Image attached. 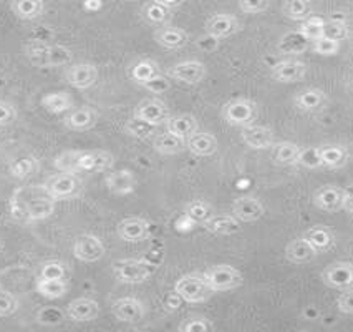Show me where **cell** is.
<instances>
[{
  "label": "cell",
  "instance_id": "2e32d148",
  "mask_svg": "<svg viewBox=\"0 0 353 332\" xmlns=\"http://www.w3.org/2000/svg\"><path fill=\"white\" fill-rule=\"evenodd\" d=\"M114 157L105 150H78V170L80 171H106L112 170Z\"/></svg>",
  "mask_w": 353,
  "mask_h": 332
},
{
  "label": "cell",
  "instance_id": "7dc6e473",
  "mask_svg": "<svg viewBox=\"0 0 353 332\" xmlns=\"http://www.w3.org/2000/svg\"><path fill=\"white\" fill-rule=\"evenodd\" d=\"M42 280H67V268L61 261H47L40 268Z\"/></svg>",
  "mask_w": 353,
  "mask_h": 332
},
{
  "label": "cell",
  "instance_id": "9a60e30c",
  "mask_svg": "<svg viewBox=\"0 0 353 332\" xmlns=\"http://www.w3.org/2000/svg\"><path fill=\"white\" fill-rule=\"evenodd\" d=\"M150 231L151 224L145 218H139V216H130V218L121 219L117 228L118 236L125 243H141V241L150 237Z\"/></svg>",
  "mask_w": 353,
  "mask_h": 332
},
{
  "label": "cell",
  "instance_id": "94428289",
  "mask_svg": "<svg viewBox=\"0 0 353 332\" xmlns=\"http://www.w3.org/2000/svg\"><path fill=\"white\" fill-rule=\"evenodd\" d=\"M128 2H138V0H128Z\"/></svg>",
  "mask_w": 353,
  "mask_h": 332
},
{
  "label": "cell",
  "instance_id": "ba28073f",
  "mask_svg": "<svg viewBox=\"0 0 353 332\" xmlns=\"http://www.w3.org/2000/svg\"><path fill=\"white\" fill-rule=\"evenodd\" d=\"M320 280L327 288L335 291L353 289V262L334 261L320 273Z\"/></svg>",
  "mask_w": 353,
  "mask_h": 332
},
{
  "label": "cell",
  "instance_id": "8992f818",
  "mask_svg": "<svg viewBox=\"0 0 353 332\" xmlns=\"http://www.w3.org/2000/svg\"><path fill=\"white\" fill-rule=\"evenodd\" d=\"M151 274V266L137 257H125L113 262V276L123 284H143L150 280Z\"/></svg>",
  "mask_w": 353,
  "mask_h": 332
},
{
  "label": "cell",
  "instance_id": "db71d44e",
  "mask_svg": "<svg viewBox=\"0 0 353 332\" xmlns=\"http://www.w3.org/2000/svg\"><path fill=\"white\" fill-rule=\"evenodd\" d=\"M19 112L10 101L0 100V126H10L17 120Z\"/></svg>",
  "mask_w": 353,
  "mask_h": 332
},
{
  "label": "cell",
  "instance_id": "f907efd6",
  "mask_svg": "<svg viewBox=\"0 0 353 332\" xmlns=\"http://www.w3.org/2000/svg\"><path fill=\"white\" fill-rule=\"evenodd\" d=\"M19 311V299L7 291H0V318H9Z\"/></svg>",
  "mask_w": 353,
  "mask_h": 332
},
{
  "label": "cell",
  "instance_id": "7bdbcfd3",
  "mask_svg": "<svg viewBox=\"0 0 353 332\" xmlns=\"http://www.w3.org/2000/svg\"><path fill=\"white\" fill-rule=\"evenodd\" d=\"M156 128H158V126L151 125V123H148L145 120H139L137 117H131L130 120L125 123V133L137 138V140H148V138L154 137Z\"/></svg>",
  "mask_w": 353,
  "mask_h": 332
},
{
  "label": "cell",
  "instance_id": "4dcf8cb0",
  "mask_svg": "<svg viewBox=\"0 0 353 332\" xmlns=\"http://www.w3.org/2000/svg\"><path fill=\"white\" fill-rule=\"evenodd\" d=\"M153 148L158 151L159 155H179L181 151L186 150V140L181 137H176L171 131H164V133H158L153 137Z\"/></svg>",
  "mask_w": 353,
  "mask_h": 332
},
{
  "label": "cell",
  "instance_id": "74e56055",
  "mask_svg": "<svg viewBox=\"0 0 353 332\" xmlns=\"http://www.w3.org/2000/svg\"><path fill=\"white\" fill-rule=\"evenodd\" d=\"M282 14L292 22H303L312 15V2L310 0H284Z\"/></svg>",
  "mask_w": 353,
  "mask_h": 332
},
{
  "label": "cell",
  "instance_id": "30bf717a",
  "mask_svg": "<svg viewBox=\"0 0 353 332\" xmlns=\"http://www.w3.org/2000/svg\"><path fill=\"white\" fill-rule=\"evenodd\" d=\"M133 117L151 123L154 126H159L166 125V121L171 117V112L168 105L163 100H159V98H146V100L139 101L137 108H134Z\"/></svg>",
  "mask_w": 353,
  "mask_h": 332
},
{
  "label": "cell",
  "instance_id": "cb8c5ba5",
  "mask_svg": "<svg viewBox=\"0 0 353 332\" xmlns=\"http://www.w3.org/2000/svg\"><path fill=\"white\" fill-rule=\"evenodd\" d=\"M68 319L75 322H90L95 321L100 315V306L97 301L90 297H78L72 301L67 307Z\"/></svg>",
  "mask_w": 353,
  "mask_h": 332
},
{
  "label": "cell",
  "instance_id": "52a82bcc",
  "mask_svg": "<svg viewBox=\"0 0 353 332\" xmlns=\"http://www.w3.org/2000/svg\"><path fill=\"white\" fill-rule=\"evenodd\" d=\"M45 190L52 196L55 202L59 199H72L77 198L83 190V182L77 173H60L50 176L47 182L43 183Z\"/></svg>",
  "mask_w": 353,
  "mask_h": 332
},
{
  "label": "cell",
  "instance_id": "ab89813d",
  "mask_svg": "<svg viewBox=\"0 0 353 332\" xmlns=\"http://www.w3.org/2000/svg\"><path fill=\"white\" fill-rule=\"evenodd\" d=\"M37 293L47 299H60L68 293V284L65 280H42V277H39Z\"/></svg>",
  "mask_w": 353,
  "mask_h": 332
},
{
  "label": "cell",
  "instance_id": "d6986e66",
  "mask_svg": "<svg viewBox=\"0 0 353 332\" xmlns=\"http://www.w3.org/2000/svg\"><path fill=\"white\" fill-rule=\"evenodd\" d=\"M65 79L73 88L77 90H88L98 81V68L93 64H75L70 65Z\"/></svg>",
  "mask_w": 353,
  "mask_h": 332
},
{
  "label": "cell",
  "instance_id": "b9f144b4",
  "mask_svg": "<svg viewBox=\"0 0 353 332\" xmlns=\"http://www.w3.org/2000/svg\"><path fill=\"white\" fill-rule=\"evenodd\" d=\"M325 22L327 20L323 17H319V15H310L309 19H305L303 22H301L299 32H301V34L312 43L314 40L322 39V37L325 35Z\"/></svg>",
  "mask_w": 353,
  "mask_h": 332
},
{
  "label": "cell",
  "instance_id": "f35d334b",
  "mask_svg": "<svg viewBox=\"0 0 353 332\" xmlns=\"http://www.w3.org/2000/svg\"><path fill=\"white\" fill-rule=\"evenodd\" d=\"M42 106L48 113L60 115V113L68 112V110H72L73 101L68 93L55 92V93H48V95H45L42 98Z\"/></svg>",
  "mask_w": 353,
  "mask_h": 332
},
{
  "label": "cell",
  "instance_id": "836d02e7",
  "mask_svg": "<svg viewBox=\"0 0 353 332\" xmlns=\"http://www.w3.org/2000/svg\"><path fill=\"white\" fill-rule=\"evenodd\" d=\"M10 10L14 12V15L17 19L32 22V20L42 17L45 10V2L43 0H12Z\"/></svg>",
  "mask_w": 353,
  "mask_h": 332
},
{
  "label": "cell",
  "instance_id": "f5cc1de1",
  "mask_svg": "<svg viewBox=\"0 0 353 332\" xmlns=\"http://www.w3.org/2000/svg\"><path fill=\"white\" fill-rule=\"evenodd\" d=\"M270 0H239V9L241 12L249 15L264 14L269 9Z\"/></svg>",
  "mask_w": 353,
  "mask_h": 332
},
{
  "label": "cell",
  "instance_id": "7a4b0ae2",
  "mask_svg": "<svg viewBox=\"0 0 353 332\" xmlns=\"http://www.w3.org/2000/svg\"><path fill=\"white\" fill-rule=\"evenodd\" d=\"M23 52L35 67H63V65L72 64L73 60V53L70 48L63 45H50L39 39L27 42Z\"/></svg>",
  "mask_w": 353,
  "mask_h": 332
},
{
  "label": "cell",
  "instance_id": "bcb514c9",
  "mask_svg": "<svg viewBox=\"0 0 353 332\" xmlns=\"http://www.w3.org/2000/svg\"><path fill=\"white\" fill-rule=\"evenodd\" d=\"M297 165L309 170H317L322 168V158H320V146H303L299 155Z\"/></svg>",
  "mask_w": 353,
  "mask_h": 332
},
{
  "label": "cell",
  "instance_id": "4fadbf2b",
  "mask_svg": "<svg viewBox=\"0 0 353 332\" xmlns=\"http://www.w3.org/2000/svg\"><path fill=\"white\" fill-rule=\"evenodd\" d=\"M73 254H75L77 260L83 262H97L105 256V244L98 236L85 233L75 240Z\"/></svg>",
  "mask_w": 353,
  "mask_h": 332
},
{
  "label": "cell",
  "instance_id": "d6a6232c",
  "mask_svg": "<svg viewBox=\"0 0 353 332\" xmlns=\"http://www.w3.org/2000/svg\"><path fill=\"white\" fill-rule=\"evenodd\" d=\"M198 120H196L194 115L191 113H179L174 117H170V120L166 121V130L171 131L176 137H181L186 140L188 137H191L194 131H198Z\"/></svg>",
  "mask_w": 353,
  "mask_h": 332
},
{
  "label": "cell",
  "instance_id": "d4e9b609",
  "mask_svg": "<svg viewBox=\"0 0 353 332\" xmlns=\"http://www.w3.org/2000/svg\"><path fill=\"white\" fill-rule=\"evenodd\" d=\"M217 138L208 131H194L186 138V150H190L196 157H212L217 151Z\"/></svg>",
  "mask_w": 353,
  "mask_h": 332
},
{
  "label": "cell",
  "instance_id": "6f0895ef",
  "mask_svg": "<svg viewBox=\"0 0 353 332\" xmlns=\"http://www.w3.org/2000/svg\"><path fill=\"white\" fill-rule=\"evenodd\" d=\"M343 211L353 215V186L345 188V199H343Z\"/></svg>",
  "mask_w": 353,
  "mask_h": 332
},
{
  "label": "cell",
  "instance_id": "4316f807",
  "mask_svg": "<svg viewBox=\"0 0 353 332\" xmlns=\"http://www.w3.org/2000/svg\"><path fill=\"white\" fill-rule=\"evenodd\" d=\"M203 228L216 236H232L241 231V221L234 215H212Z\"/></svg>",
  "mask_w": 353,
  "mask_h": 332
},
{
  "label": "cell",
  "instance_id": "e0dca14e",
  "mask_svg": "<svg viewBox=\"0 0 353 332\" xmlns=\"http://www.w3.org/2000/svg\"><path fill=\"white\" fill-rule=\"evenodd\" d=\"M204 27H206V34L212 35L217 40H223L236 35L241 30V22L236 15L214 14L206 20Z\"/></svg>",
  "mask_w": 353,
  "mask_h": 332
},
{
  "label": "cell",
  "instance_id": "277c9868",
  "mask_svg": "<svg viewBox=\"0 0 353 332\" xmlns=\"http://www.w3.org/2000/svg\"><path fill=\"white\" fill-rule=\"evenodd\" d=\"M257 113L259 108L256 101L245 97L232 98L223 106L224 121L231 126H237V128L252 125L256 121Z\"/></svg>",
  "mask_w": 353,
  "mask_h": 332
},
{
  "label": "cell",
  "instance_id": "3957f363",
  "mask_svg": "<svg viewBox=\"0 0 353 332\" xmlns=\"http://www.w3.org/2000/svg\"><path fill=\"white\" fill-rule=\"evenodd\" d=\"M174 293L181 301L190 304H201L212 296V289L209 288L203 273H188L179 277L174 284Z\"/></svg>",
  "mask_w": 353,
  "mask_h": 332
},
{
  "label": "cell",
  "instance_id": "91938a15",
  "mask_svg": "<svg viewBox=\"0 0 353 332\" xmlns=\"http://www.w3.org/2000/svg\"><path fill=\"white\" fill-rule=\"evenodd\" d=\"M3 249H6V246H3V243H2V241H0V253H2V251H3Z\"/></svg>",
  "mask_w": 353,
  "mask_h": 332
},
{
  "label": "cell",
  "instance_id": "680465c9",
  "mask_svg": "<svg viewBox=\"0 0 353 332\" xmlns=\"http://www.w3.org/2000/svg\"><path fill=\"white\" fill-rule=\"evenodd\" d=\"M156 2L161 3V6L166 7V9L172 10V9H178V7H181L184 0H156Z\"/></svg>",
  "mask_w": 353,
  "mask_h": 332
},
{
  "label": "cell",
  "instance_id": "ac0fdd59",
  "mask_svg": "<svg viewBox=\"0 0 353 332\" xmlns=\"http://www.w3.org/2000/svg\"><path fill=\"white\" fill-rule=\"evenodd\" d=\"M231 213L241 223H256L264 216L265 206L261 199L254 198V196H241V198L234 199Z\"/></svg>",
  "mask_w": 353,
  "mask_h": 332
},
{
  "label": "cell",
  "instance_id": "1f68e13d",
  "mask_svg": "<svg viewBox=\"0 0 353 332\" xmlns=\"http://www.w3.org/2000/svg\"><path fill=\"white\" fill-rule=\"evenodd\" d=\"M301 148L294 141H276L272 146V159L279 166H294L297 165Z\"/></svg>",
  "mask_w": 353,
  "mask_h": 332
},
{
  "label": "cell",
  "instance_id": "ffe728a7",
  "mask_svg": "<svg viewBox=\"0 0 353 332\" xmlns=\"http://www.w3.org/2000/svg\"><path fill=\"white\" fill-rule=\"evenodd\" d=\"M113 315L121 322L137 324L145 318V304L137 297H120L113 302Z\"/></svg>",
  "mask_w": 353,
  "mask_h": 332
},
{
  "label": "cell",
  "instance_id": "c3c4849f",
  "mask_svg": "<svg viewBox=\"0 0 353 332\" xmlns=\"http://www.w3.org/2000/svg\"><path fill=\"white\" fill-rule=\"evenodd\" d=\"M325 37L342 42V40H347L350 37V28H348L343 20L332 19L325 22Z\"/></svg>",
  "mask_w": 353,
  "mask_h": 332
},
{
  "label": "cell",
  "instance_id": "11a10c76",
  "mask_svg": "<svg viewBox=\"0 0 353 332\" xmlns=\"http://www.w3.org/2000/svg\"><path fill=\"white\" fill-rule=\"evenodd\" d=\"M336 309L342 314L353 315V289L340 291L339 297H336Z\"/></svg>",
  "mask_w": 353,
  "mask_h": 332
},
{
  "label": "cell",
  "instance_id": "f546056e",
  "mask_svg": "<svg viewBox=\"0 0 353 332\" xmlns=\"http://www.w3.org/2000/svg\"><path fill=\"white\" fill-rule=\"evenodd\" d=\"M317 256L315 249L303 237H295L285 246V257L292 264H309Z\"/></svg>",
  "mask_w": 353,
  "mask_h": 332
},
{
  "label": "cell",
  "instance_id": "484cf974",
  "mask_svg": "<svg viewBox=\"0 0 353 332\" xmlns=\"http://www.w3.org/2000/svg\"><path fill=\"white\" fill-rule=\"evenodd\" d=\"M106 188L117 196L131 195L137 190V176L131 170H118L106 176Z\"/></svg>",
  "mask_w": 353,
  "mask_h": 332
},
{
  "label": "cell",
  "instance_id": "8d00e7d4",
  "mask_svg": "<svg viewBox=\"0 0 353 332\" xmlns=\"http://www.w3.org/2000/svg\"><path fill=\"white\" fill-rule=\"evenodd\" d=\"M310 47L309 40L303 37L301 32H289L279 40V52L281 53H287V55H301Z\"/></svg>",
  "mask_w": 353,
  "mask_h": 332
},
{
  "label": "cell",
  "instance_id": "8fae6325",
  "mask_svg": "<svg viewBox=\"0 0 353 332\" xmlns=\"http://www.w3.org/2000/svg\"><path fill=\"white\" fill-rule=\"evenodd\" d=\"M343 199L345 188L335 186V184L320 186L319 190H315L314 195H312V203H314V206L325 213H336L343 210Z\"/></svg>",
  "mask_w": 353,
  "mask_h": 332
},
{
  "label": "cell",
  "instance_id": "e575fe53",
  "mask_svg": "<svg viewBox=\"0 0 353 332\" xmlns=\"http://www.w3.org/2000/svg\"><path fill=\"white\" fill-rule=\"evenodd\" d=\"M158 75H161V70H159L158 64L151 59L138 60L137 64L131 65V68H130L131 80H133L134 84L141 85V87Z\"/></svg>",
  "mask_w": 353,
  "mask_h": 332
},
{
  "label": "cell",
  "instance_id": "5b68a950",
  "mask_svg": "<svg viewBox=\"0 0 353 332\" xmlns=\"http://www.w3.org/2000/svg\"><path fill=\"white\" fill-rule=\"evenodd\" d=\"M212 293H225L237 289L244 282L242 273L231 264H214L203 273Z\"/></svg>",
  "mask_w": 353,
  "mask_h": 332
},
{
  "label": "cell",
  "instance_id": "9f6ffc18",
  "mask_svg": "<svg viewBox=\"0 0 353 332\" xmlns=\"http://www.w3.org/2000/svg\"><path fill=\"white\" fill-rule=\"evenodd\" d=\"M143 88L150 90L151 93H166L168 90L171 88V81H170V77H164L163 73L161 75L154 77L153 80L148 81L146 85H143Z\"/></svg>",
  "mask_w": 353,
  "mask_h": 332
},
{
  "label": "cell",
  "instance_id": "7402d4cb",
  "mask_svg": "<svg viewBox=\"0 0 353 332\" xmlns=\"http://www.w3.org/2000/svg\"><path fill=\"white\" fill-rule=\"evenodd\" d=\"M154 40L159 47L166 48V50H181L190 42V35L186 30L179 27L164 26L156 28Z\"/></svg>",
  "mask_w": 353,
  "mask_h": 332
},
{
  "label": "cell",
  "instance_id": "5bb4252c",
  "mask_svg": "<svg viewBox=\"0 0 353 332\" xmlns=\"http://www.w3.org/2000/svg\"><path fill=\"white\" fill-rule=\"evenodd\" d=\"M307 75V64L297 59H285L277 61L270 70V77L279 84H297Z\"/></svg>",
  "mask_w": 353,
  "mask_h": 332
},
{
  "label": "cell",
  "instance_id": "7c38bea8",
  "mask_svg": "<svg viewBox=\"0 0 353 332\" xmlns=\"http://www.w3.org/2000/svg\"><path fill=\"white\" fill-rule=\"evenodd\" d=\"M241 140L250 150H269L276 143V133L264 125H249L241 128Z\"/></svg>",
  "mask_w": 353,
  "mask_h": 332
},
{
  "label": "cell",
  "instance_id": "6da1fadb",
  "mask_svg": "<svg viewBox=\"0 0 353 332\" xmlns=\"http://www.w3.org/2000/svg\"><path fill=\"white\" fill-rule=\"evenodd\" d=\"M55 211V199L48 195L45 186L22 188L15 191L10 202L12 218L22 221V223H34V221L50 218Z\"/></svg>",
  "mask_w": 353,
  "mask_h": 332
},
{
  "label": "cell",
  "instance_id": "9c48e42d",
  "mask_svg": "<svg viewBox=\"0 0 353 332\" xmlns=\"http://www.w3.org/2000/svg\"><path fill=\"white\" fill-rule=\"evenodd\" d=\"M168 77L171 80L179 81L186 85H198L206 77V65L199 60H184L179 64H174L168 68Z\"/></svg>",
  "mask_w": 353,
  "mask_h": 332
},
{
  "label": "cell",
  "instance_id": "f1b7e54d",
  "mask_svg": "<svg viewBox=\"0 0 353 332\" xmlns=\"http://www.w3.org/2000/svg\"><path fill=\"white\" fill-rule=\"evenodd\" d=\"M320 158H322V168L340 170L350 162V150L343 145H322Z\"/></svg>",
  "mask_w": 353,
  "mask_h": 332
},
{
  "label": "cell",
  "instance_id": "44dd1931",
  "mask_svg": "<svg viewBox=\"0 0 353 332\" xmlns=\"http://www.w3.org/2000/svg\"><path fill=\"white\" fill-rule=\"evenodd\" d=\"M328 104L327 93L322 88H305L294 97V106L302 113H315L323 110Z\"/></svg>",
  "mask_w": 353,
  "mask_h": 332
},
{
  "label": "cell",
  "instance_id": "ee69618b",
  "mask_svg": "<svg viewBox=\"0 0 353 332\" xmlns=\"http://www.w3.org/2000/svg\"><path fill=\"white\" fill-rule=\"evenodd\" d=\"M53 166L63 173H80L78 170V150H68L53 159Z\"/></svg>",
  "mask_w": 353,
  "mask_h": 332
},
{
  "label": "cell",
  "instance_id": "603a6c76",
  "mask_svg": "<svg viewBox=\"0 0 353 332\" xmlns=\"http://www.w3.org/2000/svg\"><path fill=\"white\" fill-rule=\"evenodd\" d=\"M302 237L315 249V253L317 254L330 251V249L335 246L334 231H332L328 226H323V224H315V226L305 229Z\"/></svg>",
  "mask_w": 353,
  "mask_h": 332
},
{
  "label": "cell",
  "instance_id": "60d3db41",
  "mask_svg": "<svg viewBox=\"0 0 353 332\" xmlns=\"http://www.w3.org/2000/svg\"><path fill=\"white\" fill-rule=\"evenodd\" d=\"M184 216L192 223L204 224L212 216V206L203 199H192L184 206Z\"/></svg>",
  "mask_w": 353,
  "mask_h": 332
},
{
  "label": "cell",
  "instance_id": "681fc988",
  "mask_svg": "<svg viewBox=\"0 0 353 332\" xmlns=\"http://www.w3.org/2000/svg\"><path fill=\"white\" fill-rule=\"evenodd\" d=\"M178 329L181 332H208L214 329V326L206 318H188L179 324Z\"/></svg>",
  "mask_w": 353,
  "mask_h": 332
},
{
  "label": "cell",
  "instance_id": "83f0119b",
  "mask_svg": "<svg viewBox=\"0 0 353 332\" xmlns=\"http://www.w3.org/2000/svg\"><path fill=\"white\" fill-rule=\"evenodd\" d=\"M98 113L97 110L90 108V106H81V108L73 110L65 117V126L72 131H86L97 125Z\"/></svg>",
  "mask_w": 353,
  "mask_h": 332
},
{
  "label": "cell",
  "instance_id": "d590c367",
  "mask_svg": "<svg viewBox=\"0 0 353 332\" xmlns=\"http://www.w3.org/2000/svg\"><path fill=\"white\" fill-rule=\"evenodd\" d=\"M143 19H145L146 23L153 27H164V26H170L171 22V10L166 9V7L158 3L156 0H151V2L145 3L141 10Z\"/></svg>",
  "mask_w": 353,
  "mask_h": 332
},
{
  "label": "cell",
  "instance_id": "816d5d0a",
  "mask_svg": "<svg viewBox=\"0 0 353 332\" xmlns=\"http://www.w3.org/2000/svg\"><path fill=\"white\" fill-rule=\"evenodd\" d=\"M37 163L34 158H19L12 163L10 171L15 178H27L28 175L34 173Z\"/></svg>",
  "mask_w": 353,
  "mask_h": 332
},
{
  "label": "cell",
  "instance_id": "f6af8a7d",
  "mask_svg": "<svg viewBox=\"0 0 353 332\" xmlns=\"http://www.w3.org/2000/svg\"><path fill=\"white\" fill-rule=\"evenodd\" d=\"M310 48L312 52L317 53L320 57H335L336 53L340 52V48H342V43H340L339 40L328 39V37L323 35L322 39L314 40V42L310 43Z\"/></svg>",
  "mask_w": 353,
  "mask_h": 332
}]
</instances>
